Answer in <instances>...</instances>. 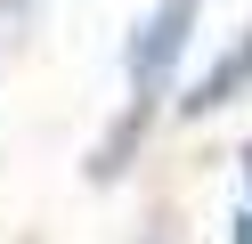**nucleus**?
Segmentation results:
<instances>
[{"label":"nucleus","instance_id":"nucleus-1","mask_svg":"<svg viewBox=\"0 0 252 244\" xmlns=\"http://www.w3.org/2000/svg\"><path fill=\"white\" fill-rule=\"evenodd\" d=\"M195 16H203V0H155V8L138 16V33L122 41V81H130L138 106H163L171 98L179 57H187V41H195Z\"/></svg>","mask_w":252,"mask_h":244},{"label":"nucleus","instance_id":"nucleus-2","mask_svg":"<svg viewBox=\"0 0 252 244\" xmlns=\"http://www.w3.org/2000/svg\"><path fill=\"white\" fill-rule=\"evenodd\" d=\"M252 90V25L236 33L228 49H220L212 65H203V81L179 98V122H203V114H220V106H236V98Z\"/></svg>","mask_w":252,"mask_h":244},{"label":"nucleus","instance_id":"nucleus-3","mask_svg":"<svg viewBox=\"0 0 252 244\" xmlns=\"http://www.w3.org/2000/svg\"><path fill=\"white\" fill-rule=\"evenodd\" d=\"M228 244H252V204L236 211V228H228Z\"/></svg>","mask_w":252,"mask_h":244},{"label":"nucleus","instance_id":"nucleus-4","mask_svg":"<svg viewBox=\"0 0 252 244\" xmlns=\"http://www.w3.org/2000/svg\"><path fill=\"white\" fill-rule=\"evenodd\" d=\"M244 195H252V155H244Z\"/></svg>","mask_w":252,"mask_h":244},{"label":"nucleus","instance_id":"nucleus-5","mask_svg":"<svg viewBox=\"0 0 252 244\" xmlns=\"http://www.w3.org/2000/svg\"><path fill=\"white\" fill-rule=\"evenodd\" d=\"M147 244H163V236H147Z\"/></svg>","mask_w":252,"mask_h":244}]
</instances>
